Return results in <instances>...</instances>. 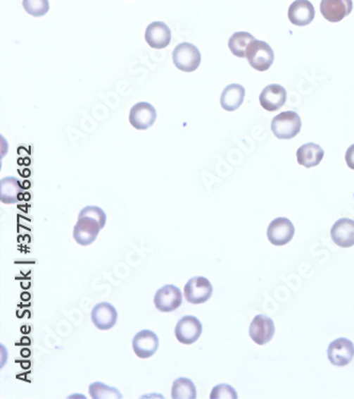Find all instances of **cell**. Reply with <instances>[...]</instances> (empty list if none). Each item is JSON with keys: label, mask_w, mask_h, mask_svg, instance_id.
Here are the masks:
<instances>
[{"label": "cell", "mask_w": 354, "mask_h": 399, "mask_svg": "<svg viewBox=\"0 0 354 399\" xmlns=\"http://www.w3.org/2000/svg\"><path fill=\"white\" fill-rule=\"evenodd\" d=\"M213 287L207 278L197 276L191 278L184 287L185 300L193 305L205 304L211 298Z\"/></svg>", "instance_id": "4"}, {"label": "cell", "mask_w": 354, "mask_h": 399, "mask_svg": "<svg viewBox=\"0 0 354 399\" xmlns=\"http://www.w3.org/2000/svg\"><path fill=\"white\" fill-rule=\"evenodd\" d=\"M331 238L339 247L348 248L354 245V221L341 219L333 225Z\"/></svg>", "instance_id": "18"}, {"label": "cell", "mask_w": 354, "mask_h": 399, "mask_svg": "<svg viewBox=\"0 0 354 399\" xmlns=\"http://www.w3.org/2000/svg\"><path fill=\"white\" fill-rule=\"evenodd\" d=\"M23 188L15 177H6L0 181V200L3 204H11L20 202Z\"/></svg>", "instance_id": "21"}, {"label": "cell", "mask_w": 354, "mask_h": 399, "mask_svg": "<svg viewBox=\"0 0 354 399\" xmlns=\"http://www.w3.org/2000/svg\"><path fill=\"white\" fill-rule=\"evenodd\" d=\"M295 235V227L289 219L279 217L268 226L267 238L274 246H284L291 241Z\"/></svg>", "instance_id": "8"}, {"label": "cell", "mask_w": 354, "mask_h": 399, "mask_svg": "<svg viewBox=\"0 0 354 399\" xmlns=\"http://www.w3.org/2000/svg\"><path fill=\"white\" fill-rule=\"evenodd\" d=\"M346 162H347L348 166L354 171V144L350 146L347 152H346Z\"/></svg>", "instance_id": "28"}, {"label": "cell", "mask_w": 354, "mask_h": 399, "mask_svg": "<svg viewBox=\"0 0 354 399\" xmlns=\"http://www.w3.org/2000/svg\"><path fill=\"white\" fill-rule=\"evenodd\" d=\"M315 18V8L309 0H296L289 6V20L296 26L303 27L311 24Z\"/></svg>", "instance_id": "15"}, {"label": "cell", "mask_w": 354, "mask_h": 399, "mask_svg": "<svg viewBox=\"0 0 354 399\" xmlns=\"http://www.w3.org/2000/svg\"><path fill=\"white\" fill-rule=\"evenodd\" d=\"M328 358L335 367H346L353 360V343L348 338H336L329 345Z\"/></svg>", "instance_id": "10"}, {"label": "cell", "mask_w": 354, "mask_h": 399, "mask_svg": "<svg viewBox=\"0 0 354 399\" xmlns=\"http://www.w3.org/2000/svg\"><path fill=\"white\" fill-rule=\"evenodd\" d=\"M210 398H237L236 391H235L232 386H229V384H218V386H214L213 390H212L211 395H210Z\"/></svg>", "instance_id": "26"}, {"label": "cell", "mask_w": 354, "mask_h": 399, "mask_svg": "<svg viewBox=\"0 0 354 399\" xmlns=\"http://www.w3.org/2000/svg\"><path fill=\"white\" fill-rule=\"evenodd\" d=\"M89 391L93 399L122 398V395L118 388H112L103 382H94L89 386Z\"/></svg>", "instance_id": "24"}, {"label": "cell", "mask_w": 354, "mask_h": 399, "mask_svg": "<svg viewBox=\"0 0 354 399\" xmlns=\"http://www.w3.org/2000/svg\"><path fill=\"white\" fill-rule=\"evenodd\" d=\"M23 7L25 11L30 16L41 18L49 11V1L48 0H23Z\"/></svg>", "instance_id": "25"}, {"label": "cell", "mask_w": 354, "mask_h": 399, "mask_svg": "<svg viewBox=\"0 0 354 399\" xmlns=\"http://www.w3.org/2000/svg\"><path fill=\"white\" fill-rule=\"evenodd\" d=\"M202 333V324L197 317L187 315L182 317L175 328V336L182 344L191 345L195 343Z\"/></svg>", "instance_id": "7"}, {"label": "cell", "mask_w": 354, "mask_h": 399, "mask_svg": "<svg viewBox=\"0 0 354 399\" xmlns=\"http://www.w3.org/2000/svg\"><path fill=\"white\" fill-rule=\"evenodd\" d=\"M245 95V87L237 83H233L222 91L220 104L225 110L233 112L243 104Z\"/></svg>", "instance_id": "19"}, {"label": "cell", "mask_w": 354, "mask_h": 399, "mask_svg": "<svg viewBox=\"0 0 354 399\" xmlns=\"http://www.w3.org/2000/svg\"><path fill=\"white\" fill-rule=\"evenodd\" d=\"M91 321L100 330H109L118 323V311L109 302H99L91 311Z\"/></svg>", "instance_id": "16"}, {"label": "cell", "mask_w": 354, "mask_h": 399, "mask_svg": "<svg viewBox=\"0 0 354 399\" xmlns=\"http://www.w3.org/2000/svg\"><path fill=\"white\" fill-rule=\"evenodd\" d=\"M103 225L89 216H78L74 228V239L79 245L89 246L95 242Z\"/></svg>", "instance_id": "5"}, {"label": "cell", "mask_w": 354, "mask_h": 399, "mask_svg": "<svg viewBox=\"0 0 354 399\" xmlns=\"http://www.w3.org/2000/svg\"><path fill=\"white\" fill-rule=\"evenodd\" d=\"M172 397L174 399H195L197 397L195 384L189 378H178L172 383Z\"/></svg>", "instance_id": "23"}, {"label": "cell", "mask_w": 354, "mask_h": 399, "mask_svg": "<svg viewBox=\"0 0 354 399\" xmlns=\"http://www.w3.org/2000/svg\"><path fill=\"white\" fill-rule=\"evenodd\" d=\"M324 156V149L315 143L305 144L297 150L298 163L307 168L317 166L322 162Z\"/></svg>", "instance_id": "20"}, {"label": "cell", "mask_w": 354, "mask_h": 399, "mask_svg": "<svg viewBox=\"0 0 354 399\" xmlns=\"http://www.w3.org/2000/svg\"><path fill=\"white\" fill-rule=\"evenodd\" d=\"M353 9L352 0H322L320 12L330 23H339L349 16Z\"/></svg>", "instance_id": "13"}, {"label": "cell", "mask_w": 354, "mask_h": 399, "mask_svg": "<svg viewBox=\"0 0 354 399\" xmlns=\"http://www.w3.org/2000/svg\"><path fill=\"white\" fill-rule=\"evenodd\" d=\"M255 37H253V35L245 32V31L235 32L234 35H232V37L229 39V48H230L231 52H232L235 56L245 58L246 52H247L250 43L255 41Z\"/></svg>", "instance_id": "22"}, {"label": "cell", "mask_w": 354, "mask_h": 399, "mask_svg": "<svg viewBox=\"0 0 354 399\" xmlns=\"http://www.w3.org/2000/svg\"><path fill=\"white\" fill-rule=\"evenodd\" d=\"M276 328L274 321L266 315H257L250 324L249 336L255 343L265 345L274 338Z\"/></svg>", "instance_id": "9"}, {"label": "cell", "mask_w": 354, "mask_h": 399, "mask_svg": "<svg viewBox=\"0 0 354 399\" xmlns=\"http://www.w3.org/2000/svg\"><path fill=\"white\" fill-rule=\"evenodd\" d=\"M157 120V111L149 102H139L131 108L129 121L137 130H147Z\"/></svg>", "instance_id": "6"}, {"label": "cell", "mask_w": 354, "mask_h": 399, "mask_svg": "<svg viewBox=\"0 0 354 399\" xmlns=\"http://www.w3.org/2000/svg\"><path fill=\"white\" fill-rule=\"evenodd\" d=\"M79 216L91 217V219L99 221V223L103 225V227H105L106 221H107V215H106L105 211L99 208V207L96 206L85 207V208H83L82 210L80 211V213H79Z\"/></svg>", "instance_id": "27"}, {"label": "cell", "mask_w": 354, "mask_h": 399, "mask_svg": "<svg viewBox=\"0 0 354 399\" xmlns=\"http://www.w3.org/2000/svg\"><path fill=\"white\" fill-rule=\"evenodd\" d=\"M132 348L139 358H150L159 348V338L151 330H141L133 338Z\"/></svg>", "instance_id": "11"}, {"label": "cell", "mask_w": 354, "mask_h": 399, "mask_svg": "<svg viewBox=\"0 0 354 399\" xmlns=\"http://www.w3.org/2000/svg\"><path fill=\"white\" fill-rule=\"evenodd\" d=\"M172 61L178 70L191 73L199 68L201 54L199 49L191 43H181L172 51Z\"/></svg>", "instance_id": "2"}, {"label": "cell", "mask_w": 354, "mask_h": 399, "mask_svg": "<svg viewBox=\"0 0 354 399\" xmlns=\"http://www.w3.org/2000/svg\"><path fill=\"white\" fill-rule=\"evenodd\" d=\"M287 94L284 87L280 85H270L262 91L260 104L266 111L274 112L284 106Z\"/></svg>", "instance_id": "17"}, {"label": "cell", "mask_w": 354, "mask_h": 399, "mask_svg": "<svg viewBox=\"0 0 354 399\" xmlns=\"http://www.w3.org/2000/svg\"><path fill=\"white\" fill-rule=\"evenodd\" d=\"M182 304V293L174 284H167L158 290L155 295V306L161 312H172Z\"/></svg>", "instance_id": "12"}, {"label": "cell", "mask_w": 354, "mask_h": 399, "mask_svg": "<svg viewBox=\"0 0 354 399\" xmlns=\"http://www.w3.org/2000/svg\"><path fill=\"white\" fill-rule=\"evenodd\" d=\"M246 58L251 68L259 72H265L270 70V66L274 63V52L266 42L255 39L250 43L246 52Z\"/></svg>", "instance_id": "1"}, {"label": "cell", "mask_w": 354, "mask_h": 399, "mask_svg": "<svg viewBox=\"0 0 354 399\" xmlns=\"http://www.w3.org/2000/svg\"><path fill=\"white\" fill-rule=\"evenodd\" d=\"M272 130L278 139H293L301 130V118L293 111L280 113L272 120Z\"/></svg>", "instance_id": "3"}, {"label": "cell", "mask_w": 354, "mask_h": 399, "mask_svg": "<svg viewBox=\"0 0 354 399\" xmlns=\"http://www.w3.org/2000/svg\"><path fill=\"white\" fill-rule=\"evenodd\" d=\"M145 39L150 47L163 49L167 47L172 41V30L165 23H151L146 29Z\"/></svg>", "instance_id": "14"}]
</instances>
